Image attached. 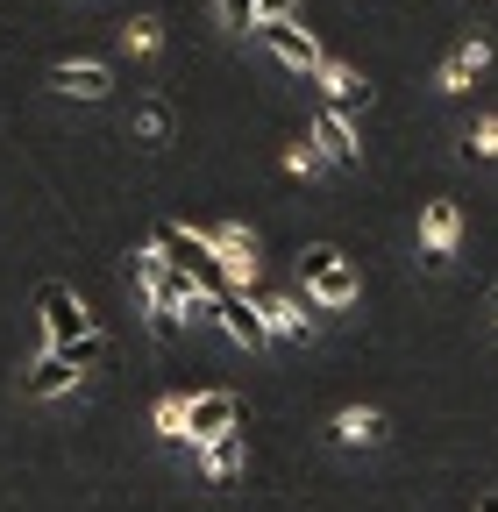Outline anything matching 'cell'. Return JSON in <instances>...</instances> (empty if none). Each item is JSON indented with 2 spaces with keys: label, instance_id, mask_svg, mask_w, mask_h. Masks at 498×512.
I'll use <instances>...</instances> for the list:
<instances>
[{
  "label": "cell",
  "instance_id": "277c9868",
  "mask_svg": "<svg viewBox=\"0 0 498 512\" xmlns=\"http://www.w3.org/2000/svg\"><path fill=\"white\" fill-rule=\"evenodd\" d=\"M257 43L285 64V72H321V43H314V29H299V15L292 22H257Z\"/></svg>",
  "mask_w": 498,
  "mask_h": 512
},
{
  "label": "cell",
  "instance_id": "d6986e66",
  "mask_svg": "<svg viewBox=\"0 0 498 512\" xmlns=\"http://www.w3.org/2000/svg\"><path fill=\"white\" fill-rule=\"evenodd\" d=\"M150 420H157V434H164V441H185V399H178V392H164Z\"/></svg>",
  "mask_w": 498,
  "mask_h": 512
},
{
  "label": "cell",
  "instance_id": "7a4b0ae2",
  "mask_svg": "<svg viewBox=\"0 0 498 512\" xmlns=\"http://www.w3.org/2000/svg\"><path fill=\"white\" fill-rule=\"evenodd\" d=\"M299 285H306V299H321V306H349L356 299V264L335 242H306L299 249Z\"/></svg>",
  "mask_w": 498,
  "mask_h": 512
},
{
  "label": "cell",
  "instance_id": "5b68a950",
  "mask_svg": "<svg viewBox=\"0 0 498 512\" xmlns=\"http://www.w3.org/2000/svg\"><path fill=\"white\" fill-rule=\"evenodd\" d=\"M456 235H463V207L456 200H427V214H420V264L442 271L456 256Z\"/></svg>",
  "mask_w": 498,
  "mask_h": 512
},
{
  "label": "cell",
  "instance_id": "603a6c76",
  "mask_svg": "<svg viewBox=\"0 0 498 512\" xmlns=\"http://www.w3.org/2000/svg\"><path fill=\"white\" fill-rule=\"evenodd\" d=\"M285 171L314 178V171H321V150H314V143H292V150H285Z\"/></svg>",
  "mask_w": 498,
  "mask_h": 512
},
{
  "label": "cell",
  "instance_id": "9c48e42d",
  "mask_svg": "<svg viewBox=\"0 0 498 512\" xmlns=\"http://www.w3.org/2000/svg\"><path fill=\"white\" fill-rule=\"evenodd\" d=\"M314 150H321V164H356V157H363L349 114H335V107H321V114H314Z\"/></svg>",
  "mask_w": 498,
  "mask_h": 512
},
{
  "label": "cell",
  "instance_id": "8fae6325",
  "mask_svg": "<svg viewBox=\"0 0 498 512\" xmlns=\"http://www.w3.org/2000/svg\"><path fill=\"white\" fill-rule=\"evenodd\" d=\"M484 72H491V43H484V36H470V43H456V50H449V64H442V93H470Z\"/></svg>",
  "mask_w": 498,
  "mask_h": 512
},
{
  "label": "cell",
  "instance_id": "ffe728a7",
  "mask_svg": "<svg viewBox=\"0 0 498 512\" xmlns=\"http://www.w3.org/2000/svg\"><path fill=\"white\" fill-rule=\"evenodd\" d=\"M121 43H129V50H136V57H150V50H157V43H164V29H157V22H150V15H136V22H129V29H121Z\"/></svg>",
  "mask_w": 498,
  "mask_h": 512
},
{
  "label": "cell",
  "instance_id": "44dd1931",
  "mask_svg": "<svg viewBox=\"0 0 498 512\" xmlns=\"http://www.w3.org/2000/svg\"><path fill=\"white\" fill-rule=\"evenodd\" d=\"M57 356H65V363H79V370H86V363H100V356H107V342H100V328H93V335H79V342H65V349H57Z\"/></svg>",
  "mask_w": 498,
  "mask_h": 512
},
{
  "label": "cell",
  "instance_id": "7c38bea8",
  "mask_svg": "<svg viewBox=\"0 0 498 512\" xmlns=\"http://www.w3.org/2000/svg\"><path fill=\"white\" fill-rule=\"evenodd\" d=\"M321 93H328V107L335 114H349V107H370V86H363V72L356 64H335V57H321Z\"/></svg>",
  "mask_w": 498,
  "mask_h": 512
},
{
  "label": "cell",
  "instance_id": "30bf717a",
  "mask_svg": "<svg viewBox=\"0 0 498 512\" xmlns=\"http://www.w3.org/2000/svg\"><path fill=\"white\" fill-rule=\"evenodd\" d=\"M257 313H264V335H278V342H314V313H306V299L278 292V299H264Z\"/></svg>",
  "mask_w": 498,
  "mask_h": 512
},
{
  "label": "cell",
  "instance_id": "d4e9b609",
  "mask_svg": "<svg viewBox=\"0 0 498 512\" xmlns=\"http://www.w3.org/2000/svg\"><path fill=\"white\" fill-rule=\"evenodd\" d=\"M491 320H498V299H491Z\"/></svg>",
  "mask_w": 498,
  "mask_h": 512
},
{
  "label": "cell",
  "instance_id": "6da1fadb",
  "mask_svg": "<svg viewBox=\"0 0 498 512\" xmlns=\"http://www.w3.org/2000/svg\"><path fill=\"white\" fill-rule=\"evenodd\" d=\"M157 256H164L178 278H193L200 292H228V285H221V264H214L207 228H178V221H164V228H157Z\"/></svg>",
  "mask_w": 498,
  "mask_h": 512
},
{
  "label": "cell",
  "instance_id": "ac0fdd59",
  "mask_svg": "<svg viewBox=\"0 0 498 512\" xmlns=\"http://www.w3.org/2000/svg\"><path fill=\"white\" fill-rule=\"evenodd\" d=\"M136 136H143L150 150L171 143V107H164V100H143V107H136Z\"/></svg>",
  "mask_w": 498,
  "mask_h": 512
},
{
  "label": "cell",
  "instance_id": "7402d4cb",
  "mask_svg": "<svg viewBox=\"0 0 498 512\" xmlns=\"http://www.w3.org/2000/svg\"><path fill=\"white\" fill-rule=\"evenodd\" d=\"M470 157H498V114H484L477 128H470V143H463Z\"/></svg>",
  "mask_w": 498,
  "mask_h": 512
},
{
  "label": "cell",
  "instance_id": "ba28073f",
  "mask_svg": "<svg viewBox=\"0 0 498 512\" xmlns=\"http://www.w3.org/2000/svg\"><path fill=\"white\" fill-rule=\"evenodd\" d=\"M50 93H65V100H107L114 93V72L93 57H65V64H50Z\"/></svg>",
  "mask_w": 498,
  "mask_h": 512
},
{
  "label": "cell",
  "instance_id": "2e32d148",
  "mask_svg": "<svg viewBox=\"0 0 498 512\" xmlns=\"http://www.w3.org/2000/svg\"><path fill=\"white\" fill-rule=\"evenodd\" d=\"M228 29H257V22H292V0H221Z\"/></svg>",
  "mask_w": 498,
  "mask_h": 512
},
{
  "label": "cell",
  "instance_id": "5bb4252c",
  "mask_svg": "<svg viewBox=\"0 0 498 512\" xmlns=\"http://www.w3.org/2000/svg\"><path fill=\"white\" fill-rule=\"evenodd\" d=\"M328 434H335L342 448H378V441H385V413H378V406H342Z\"/></svg>",
  "mask_w": 498,
  "mask_h": 512
},
{
  "label": "cell",
  "instance_id": "4fadbf2b",
  "mask_svg": "<svg viewBox=\"0 0 498 512\" xmlns=\"http://www.w3.org/2000/svg\"><path fill=\"white\" fill-rule=\"evenodd\" d=\"M200 463H207V477H214V484H235V477H242V463H249V448H242V427H228V434L200 441Z\"/></svg>",
  "mask_w": 498,
  "mask_h": 512
},
{
  "label": "cell",
  "instance_id": "3957f363",
  "mask_svg": "<svg viewBox=\"0 0 498 512\" xmlns=\"http://www.w3.org/2000/svg\"><path fill=\"white\" fill-rule=\"evenodd\" d=\"M36 313H43V349H65V342L93 335V313H86V299L72 285H43L36 292Z\"/></svg>",
  "mask_w": 498,
  "mask_h": 512
},
{
  "label": "cell",
  "instance_id": "52a82bcc",
  "mask_svg": "<svg viewBox=\"0 0 498 512\" xmlns=\"http://www.w3.org/2000/svg\"><path fill=\"white\" fill-rule=\"evenodd\" d=\"M214 320L228 328V342H242L249 356L271 342V335H264V313H257V299H249V292H214Z\"/></svg>",
  "mask_w": 498,
  "mask_h": 512
},
{
  "label": "cell",
  "instance_id": "8992f818",
  "mask_svg": "<svg viewBox=\"0 0 498 512\" xmlns=\"http://www.w3.org/2000/svg\"><path fill=\"white\" fill-rule=\"evenodd\" d=\"M242 420V399L235 392H221V384H214V392H193V399H185V441H214V434H228Z\"/></svg>",
  "mask_w": 498,
  "mask_h": 512
},
{
  "label": "cell",
  "instance_id": "cb8c5ba5",
  "mask_svg": "<svg viewBox=\"0 0 498 512\" xmlns=\"http://www.w3.org/2000/svg\"><path fill=\"white\" fill-rule=\"evenodd\" d=\"M477 512H498V491H484V498H477Z\"/></svg>",
  "mask_w": 498,
  "mask_h": 512
},
{
  "label": "cell",
  "instance_id": "9a60e30c",
  "mask_svg": "<svg viewBox=\"0 0 498 512\" xmlns=\"http://www.w3.org/2000/svg\"><path fill=\"white\" fill-rule=\"evenodd\" d=\"M79 377H86L79 363H65L57 349H43V356H36V370H29V399H65Z\"/></svg>",
  "mask_w": 498,
  "mask_h": 512
},
{
  "label": "cell",
  "instance_id": "e0dca14e",
  "mask_svg": "<svg viewBox=\"0 0 498 512\" xmlns=\"http://www.w3.org/2000/svg\"><path fill=\"white\" fill-rule=\"evenodd\" d=\"M207 242H214V264H221V256H257V235H249L242 221H221V228H207Z\"/></svg>",
  "mask_w": 498,
  "mask_h": 512
}]
</instances>
